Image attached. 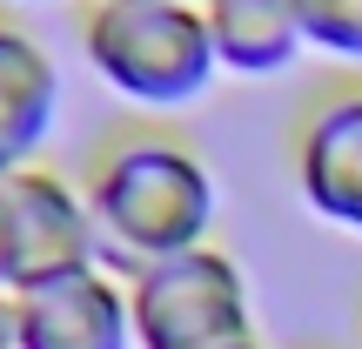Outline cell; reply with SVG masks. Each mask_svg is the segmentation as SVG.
<instances>
[{
	"label": "cell",
	"mask_w": 362,
	"mask_h": 349,
	"mask_svg": "<svg viewBox=\"0 0 362 349\" xmlns=\"http://www.w3.org/2000/svg\"><path fill=\"white\" fill-rule=\"evenodd\" d=\"M81 47L107 88L141 108H188L221 74L202 0H94Z\"/></svg>",
	"instance_id": "obj_2"
},
{
	"label": "cell",
	"mask_w": 362,
	"mask_h": 349,
	"mask_svg": "<svg viewBox=\"0 0 362 349\" xmlns=\"http://www.w3.org/2000/svg\"><path fill=\"white\" fill-rule=\"evenodd\" d=\"M88 215L101 269L134 282L155 262H175L208 242L221 215V188L202 155H188L168 135H128L115 142L88 175Z\"/></svg>",
	"instance_id": "obj_1"
},
{
	"label": "cell",
	"mask_w": 362,
	"mask_h": 349,
	"mask_svg": "<svg viewBox=\"0 0 362 349\" xmlns=\"http://www.w3.org/2000/svg\"><path fill=\"white\" fill-rule=\"evenodd\" d=\"M21 349H134L128 282L107 269H74L40 289H13Z\"/></svg>",
	"instance_id": "obj_5"
},
{
	"label": "cell",
	"mask_w": 362,
	"mask_h": 349,
	"mask_svg": "<svg viewBox=\"0 0 362 349\" xmlns=\"http://www.w3.org/2000/svg\"><path fill=\"white\" fill-rule=\"evenodd\" d=\"M302 40L336 61H362V0H296Z\"/></svg>",
	"instance_id": "obj_9"
},
{
	"label": "cell",
	"mask_w": 362,
	"mask_h": 349,
	"mask_svg": "<svg viewBox=\"0 0 362 349\" xmlns=\"http://www.w3.org/2000/svg\"><path fill=\"white\" fill-rule=\"evenodd\" d=\"M228 349H269V343H262V336H242V343H228Z\"/></svg>",
	"instance_id": "obj_12"
},
{
	"label": "cell",
	"mask_w": 362,
	"mask_h": 349,
	"mask_svg": "<svg viewBox=\"0 0 362 349\" xmlns=\"http://www.w3.org/2000/svg\"><path fill=\"white\" fill-rule=\"evenodd\" d=\"M296 188L322 222L362 235V94H342L302 128Z\"/></svg>",
	"instance_id": "obj_6"
},
{
	"label": "cell",
	"mask_w": 362,
	"mask_h": 349,
	"mask_svg": "<svg viewBox=\"0 0 362 349\" xmlns=\"http://www.w3.org/2000/svg\"><path fill=\"white\" fill-rule=\"evenodd\" d=\"M128 316H134V349H228L255 336L248 275L215 242L141 269L128 282Z\"/></svg>",
	"instance_id": "obj_3"
},
{
	"label": "cell",
	"mask_w": 362,
	"mask_h": 349,
	"mask_svg": "<svg viewBox=\"0 0 362 349\" xmlns=\"http://www.w3.org/2000/svg\"><path fill=\"white\" fill-rule=\"evenodd\" d=\"M0 188H7V229H13L7 289H40L54 275L101 269L94 215H88V195L74 181H61L54 168H40V161H27V168L0 175Z\"/></svg>",
	"instance_id": "obj_4"
},
{
	"label": "cell",
	"mask_w": 362,
	"mask_h": 349,
	"mask_svg": "<svg viewBox=\"0 0 362 349\" xmlns=\"http://www.w3.org/2000/svg\"><path fill=\"white\" fill-rule=\"evenodd\" d=\"M0 349H21V302H13V289H0Z\"/></svg>",
	"instance_id": "obj_10"
},
{
	"label": "cell",
	"mask_w": 362,
	"mask_h": 349,
	"mask_svg": "<svg viewBox=\"0 0 362 349\" xmlns=\"http://www.w3.org/2000/svg\"><path fill=\"white\" fill-rule=\"evenodd\" d=\"M61 115V67L27 27L0 21V175L27 168Z\"/></svg>",
	"instance_id": "obj_7"
},
{
	"label": "cell",
	"mask_w": 362,
	"mask_h": 349,
	"mask_svg": "<svg viewBox=\"0 0 362 349\" xmlns=\"http://www.w3.org/2000/svg\"><path fill=\"white\" fill-rule=\"evenodd\" d=\"M13 275V229H7V188H0V289Z\"/></svg>",
	"instance_id": "obj_11"
},
{
	"label": "cell",
	"mask_w": 362,
	"mask_h": 349,
	"mask_svg": "<svg viewBox=\"0 0 362 349\" xmlns=\"http://www.w3.org/2000/svg\"><path fill=\"white\" fill-rule=\"evenodd\" d=\"M215 61L228 74H282L309 40H302L296 0H202Z\"/></svg>",
	"instance_id": "obj_8"
}]
</instances>
